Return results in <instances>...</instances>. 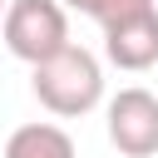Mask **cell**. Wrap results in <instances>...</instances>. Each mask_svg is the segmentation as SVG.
<instances>
[{
	"mask_svg": "<svg viewBox=\"0 0 158 158\" xmlns=\"http://www.w3.org/2000/svg\"><path fill=\"white\" fill-rule=\"evenodd\" d=\"M30 89L54 118H84L89 109L104 104V64H99L94 49L69 44L54 59L30 69Z\"/></svg>",
	"mask_w": 158,
	"mask_h": 158,
	"instance_id": "cell-1",
	"label": "cell"
},
{
	"mask_svg": "<svg viewBox=\"0 0 158 158\" xmlns=\"http://www.w3.org/2000/svg\"><path fill=\"white\" fill-rule=\"evenodd\" d=\"M0 40L15 59H25L30 69L54 59L59 49H69V10L59 0H10L5 20H0Z\"/></svg>",
	"mask_w": 158,
	"mask_h": 158,
	"instance_id": "cell-2",
	"label": "cell"
},
{
	"mask_svg": "<svg viewBox=\"0 0 158 158\" xmlns=\"http://www.w3.org/2000/svg\"><path fill=\"white\" fill-rule=\"evenodd\" d=\"M104 128L123 158H153L158 153V94L143 84L118 89L104 109Z\"/></svg>",
	"mask_w": 158,
	"mask_h": 158,
	"instance_id": "cell-3",
	"label": "cell"
},
{
	"mask_svg": "<svg viewBox=\"0 0 158 158\" xmlns=\"http://www.w3.org/2000/svg\"><path fill=\"white\" fill-rule=\"evenodd\" d=\"M104 59L128 69V74H143L158 64V10H143L123 25H109L104 30Z\"/></svg>",
	"mask_w": 158,
	"mask_h": 158,
	"instance_id": "cell-4",
	"label": "cell"
},
{
	"mask_svg": "<svg viewBox=\"0 0 158 158\" xmlns=\"http://www.w3.org/2000/svg\"><path fill=\"white\" fill-rule=\"evenodd\" d=\"M0 158H79L74 138L59 128V123H20L10 138H5V153Z\"/></svg>",
	"mask_w": 158,
	"mask_h": 158,
	"instance_id": "cell-5",
	"label": "cell"
},
{
	"mask_svg": "<svg viewBox=\"0 0 158 158\" xmlns=\"http://www.w3.org/2000/svg\"><path fill=\"white\" fill-rule=\"evenodd\" d=\"M143 10H158V0H99L89 20H99V30H109V25H123V20L143 15Z\"/></svg>",
	"mask_w": 158,
	"mask_h": 158,
	"instance_id": "cell-6",
	"label": "cell"
},
{
	"mask_svg": "<svg viewBox=\"0 0 158 158\" xmlns=\"http://www.w3.org/2000/svg\"><path fill=\"white\" fill-rule=\"evenodd\" d=\"M59 5H64V10H79V15H94L99 0H59Z\"/></svg>",
	"mask_w": 158,
	"mask_h": 158,
	"instance_id": "cell-7",
	"label": "cell"
},
{
	"mask_svg": "<svg viewBox=\"0 0 158 158\" xmlns=\"http://www.w3.org/2000/svg\"><path fill=\"white\" fill-rule=\"evenodd\" d=\"M5 10H10V0H0V20H5Z\"/></svg>",
	"mask_w": 158,
	"mask_h": 158,
	"instance_id": "cell-8",
	"label": "cell"
}]
</instances>
